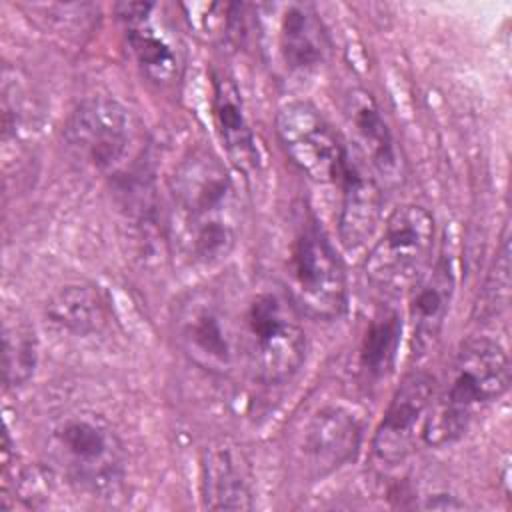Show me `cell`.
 Returning <instances> with one entry per match:
<instances>
[{
	"mask_svg": "<svg viewBox=\"0 0 512 512\" xmlns=\"http://www.w3.org/2000/svg\"><path fill=\"white\" fill-rule=\"evenodd\" d=\"M362 442V422L346 406L326 404L318 408L298 442V464L304 476L320 480L348 464Z\"/></svg>",
	"mask_w": 512,
	"mask_h": 512,
	"instance_id": "11",
	"label": "cell"
},
{
	"mask_svg": "<svg viewBox=\"0 0 512 512\" xmlns=\"http://www.w3.org/2000/svg\"><path fill=\"white\" fill-rule=\"evenodd\" d=\"M436 224L428 208L408 202L384 220L364 260L366 280L382 294L408 292L432 264Z\"/></svg>",
	"mask_w": 512,
	"mask_h": 512,
	"instance_id": "5",
	"label": "cell"
},
{
	"mask_svg": "<svg viewBox=\"0 0 512 512\" xmlns=\"http://www.w3.org/2000/svg\"><path fill=\"white\" fill-rule=\"evenodd\" d=\"M44 446L54 470L82 492L108 494L124 478V444L112 424L92 410L54 418Z\"/></svg>",
	"mask_w": 512,
	"mask_h": 512,
	"instance_id": "3",
	"label": "cell"
},
{
	"mask_svg": "<svg viewBox=\"0 0 512 512\" xmlns=\"http://www.w3.org/2000/svg\"><path fill=\"white\" fill-rule=\"evenodd\" d=\"M434 390V378L420 370L398 384L370 444L372 460L380 468H394L416 450L424 438Z\"/></svg>",
	"mask_w": 512,
	"mask_h": 512,
	"instance_id": "10",
	"label": "cell"
},
{
	"mask_svg": "<svg viewBox=\"0 0 512 512\" xmlns=\"http://www.w3.org/2000/svg\"><path fill=\"white\" fill-rule=\"evenodd\" d=\"M202 474V498L212 510H244L252 508L250 482L228 450H212L204 464Z\"/></svg>",
	"mask_w": 512,
	"mask_h": 512,
	"instance_id": "19",
	"label": "cell"
},
{
	"mask_svg": "<svg viewBox=\"0 0 512 512\" xmlns=\"http://www.w3.org/2000/svg\"><path fill=\"white\" fill-rule=\"evenodd\" d=\"M276 136L290 162L312 182H338L348 158V150L320 114L304 100H292L276 112Z\"/></svg>",
	"mask_w": 512,
	"mask_h": 512,
	"instance_id": "9",
	"label": "cell"
},
{
	"mask_svg": "<svg viewBox=\"0 0 512 512\" xmlns=\"http://www.w3.org/2000/svg\"><path fill=\"white\" fill-rule=\"evenodd\" d=\"M346 112L352 130L364 150V158H368L366 162H370V166L378 168L380 172H392L396 168V148L390 128L382 118L374 98L364 90H356L348 96Z\"/></svg>",
	"mask_w": 512,
	"mask_h": 512,
	"instance_id": "18",
	"label": "cell"
},
{
	"mask_svg": "<svg viewBox=\"0 0 512 512\" xmlns=\"http://www.w3.org/2000/svg\"><path fill=\"white\" fill-rule=\"evenodd\" d=\"M38 362V342L30 324L24 320L4 322V382L8 388L26 384Z\"/></svg>",
	"mask_w": 512,
	"mask_h": 512,
	"instance_id": "21",
	"label": "cell"
},
{
	"mask_svg": "<svg viewBox=\"0 0 512 512\" xmlns=\"http://www.w3.org/2000/svg\"><path fill=\"white\" fill-rule=\"evenodd\" d=\"M176 340L190 362L212 374H226L240 358L238 318L212 290L186 294L174 316Z\"/></svg>",
	"mask_w": 512,
	"mask_h": 512,
	"instance_id": "8",
	"label": "cell"
},
{
	"mask_svg": "<svg viewBox=\"0 0 512 512\" xmlns=\"http://www.w3.org/2000/svg\"><path fill=\"white\" fill-rule=\"evenodd\" d=\"M212 116L232 164L244 172L256 168V138L244 112L242 94L234 80L224 74H216L212 80Z\"/></svg>",
	"mask_w": 512,
	"mask_h": 512,
	"instance_id": "15",
	"label": "cell"
},
{
	"mask_svg": "<svg viewBox=\"0 0 512 512\" xmlns=\"http://www.w3.org/2000/svg\"><path fill=\"white\" fill-rule=\"evenodd\" d=\"M508 386L510 360L504 346L488 336L468 338L454 354L442 386L434 390L422 440L428 446L456 442Z\"/></svg>",
	"mask_w": 512,
	"mask_h": 512,
	"instance_id": "2",
	"label": "cell"
},
{
	"mask_svg": "<svg viewBox=\"0 0 512 512\" xmlns=\"http://www.w3.org/2000/svg\"><path fill=\"white\" fill-rule=\"evenodd\" d=\"M508 290H510V242H508V234L504 232L500 248L496 252V260H494V268L490 270L488 282H486V302L484 308L488 312H496L500 308H506L508 304Z\"/></svg>",
	"mask_w": 512,
	"mask_h": 512,
	"instance_id": "22",
	"label": "cell"
},
{
	"mask_svg": "<svg viewBox=\"0 0 512 512\" xmlns=\"http://www.w3.org/2000/svg\"><path fill=\"white\" fill-rule=\"evenodd\" d=\"M46 318L62 332L86 338L104 332L112 320V312L98 286L74 282L58 288L48 298Z\"/></svg>",
	"mask_w": 512,
	"mask_h": 512,
	"instance_id": "16",
	"label": "cell"
},
{
	"mask_svg": "<svg viewBox=\"0 0 512 512\" xmlns=\"http://www.w3.org/2000/svg\"><path fill=\"white\" fill-rule=\"evenodd\" d=\"M242 222L238 186L210 148L190 150L170 178V226L178 252L212 268L236 248Z\"/></svg>",
	"mask_w": 512,
	"mask_h": 512,
	"instance_id": "1",
	"label": "cell"
},
{
	"mask_svg": "<svg viewBox=\"0 0 512 512\" xmlns=\"http://www.w3.org/2000/svg\"><path fill=\"white\" fill-rule=\"evenodd\" d=\"M64 138L76 160L102 174L122 172L142 152L138 120L110 96L82 100L66 122Z\"/></svg>",
	"mask_w": 512,
	"mask_h": 512,
	"instance_id": "6",
	"label": "cell"
},
{
	"mask_svg": "<svg viewBox=\"0 0 512 512\" xmlns=\"http://www.w3.org/2000/svg\"><path fill=\"white\" fill-rule=\"evenodd\" d=\"M278 50L288 70L306 72L318 66L328 50V36L310 4H286L278 22Z\"/></svg>",
	"mask_w": 512,
	"mask_h": 512,
	"instance_id": "17",
	"label": "cell"
},
{
	"mask_svg": "<svg viewBox=\"0 0 512 512\" xmlns=\"http://www.w3.org/2000/svg\"><path fill=\"white\" fill-rule=\"evenodd\" d=\"M402 334V322L396 312H382L372 318L360 348L362 368L374 376H386L396 360L398 344Z\"/></svg>",
	"mask_w": 512,
	"mask_h": 512,
	"instance_id": "20",
	"label": "cell"
},
{
	"mask_svg": "<svg viewBox=\"0 0 512 512\" xmlns=\"http://www.w3.org/2000/svg\"><path fill=\"white\" fill-rule=\"evenodd\" d=\"M456 274L450 254H440L422 278L408 290L410 352L414 358L426 356L440 340L454 298Z\"/></svg>",
	"mask_w": 512,
	"mask_h": 512,
	"instance_id": "13",
	"label": "cell"
},
{
	"mask_svg": "<svg viewBox=\"0 0 512 512\" xmlns=\"http://www.w3.org/2000/svg\"><path fill=\"white\" fill-rule=\"evenodd\" d=\"M338 210V238L346 250L362 248L378 228L382 216V190L366 160L348 154L342 176Z\"/></svg>",
	"mask_w": 512,
	"mask_h": 512,
	"instance_id": "14",
	"label": "cell"
},
{
	"mask_svg": "<svg viewBox=\"0 0 512 512\" xmlns=\"http://www.w3.org/2000/svg\"><path fill=\"white\" fill-rule=\"evenodd\" d=\"M238 318L240 358L264 384L290 380L306 358V332L294 306L272 290L252 294Z\"/></svg>",
	"mask_w": 512,
	"mask_h": 512,
	"instance_id": "4",
	"label": "cell"
},
{
	"mask_svg": "<svg viewBox=\"0 0 512 512\" xmlns=\"http://www.w3.org/2000/svg\"><path fill=\"white\" fill-rule=\"evenodd\" d=\"M116 12L128 48L146 78L158 86L174 84L182 72V52L170 30L156 20V4H118Z\"/></svg>",
	"mask_w": 512,
	"mask_h": 512,
	"instance_id": "12",
	"label": "cell"
},
{
	"mask_svg": "<svg viewBox=\"0 0 512 512\" xmlns=\"http://www.w3.org/2000/svg\"><path fill=\"white\" fill-rule=\"evenodd\" d=\"M286 280L294 304L310 316L332 320L344 312L346 272L334 244L312 216L298 224L290 240Z\"/></svg>",
	"mask_w": 512,
	"mask_h": 512,
	"instance_id": "7",
	"label": "cell"
}]
</instances>
